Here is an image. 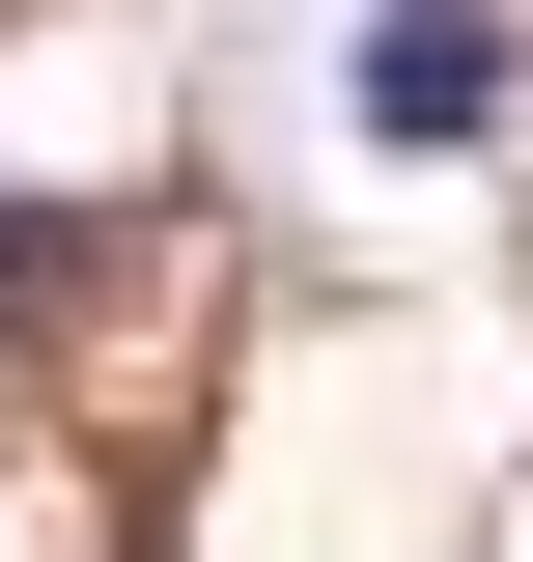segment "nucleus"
<instances>
[{"mask_svg":"<svg viewBox=\"0 0 533 562\" xmlns=\"http://www.w3.org/2000/svg\"><path fill=\"white\" fill-rule=\"evenodd\" d=\"M365 113H394V140H477V113H506V29H477V0H394V29H365Z\"/></svg>","mask_w":533,"mask_h":562,"instance_id":"f257e3e1","label":"nucleus"},{"mask_svg":"<svg viewBox=\"0 0 533 562\" xmlns=\"http://www.w3.org/2000/svg\"><path fill=\"white\" fill-rule=\"evenodd\" d=\"M57 281H84V225H57V198H0V310H57Z\"/></svg>","mask_w":533,"mask_h":562,"instance_id":"f03ea898","label":"nucleus"}]
</instances>
